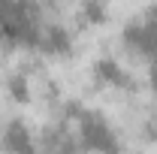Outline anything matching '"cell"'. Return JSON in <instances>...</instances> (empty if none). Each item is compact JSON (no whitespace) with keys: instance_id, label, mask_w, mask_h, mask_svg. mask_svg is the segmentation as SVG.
Segmentation results:
<instances>
[{"instance_id":"obj_1","label":"cell","mask_w":157,"mask_h":154,"mask_svg":"<svg viewBox=\"0 0 157 154\" xmlns=\"http://www.w3.org/2000/svg\"><path fill=\"white\" fill-rule=\"evenodd\" d=\"M73 124H76V142H78V148L94 151V154H124V145H121L118 133L112 130V124L100 115V112H94V109H82Z\"/></svg>"},{"instance_id":"obj_6","label":"cell","mask_w":157,"mask_h":154,"mask_svg":"<svg viewBox=\"0 0 157 154\" xmlns=\"http://www.w3.org/2000/svg\"><path fill=\"white\" fill-rule=\"evenodd\" d=\"M3 91H6V97H9L12 103H18V106H27V103L33 100L30 76H27V73H21V70L6 73V79H3Z\"/></svg>"},{"instance_id":"obj_3","label":"cell","mask_w":157,"mask_h":154,"mask_svg":"<svg viewBox=\"0 0 157 154\" xmlns=\"http://www.w3.org/2000/svg\"><path fill=\"white\" fill-rule=\"evenodd\" d=\"M0 145H3L6 154H36L39 139L33 136L30 124L24 118H9L3 133H0Z\"/></svg>"},{"instance_id":"obj_9","label":"cell","mask_w":157,"mask_h":154,"mask_svg":"<svg viewBox=\"0 0 157 154\" xmlns=\"http://www.w3.org/2000/svg\"><path fill=\"white\" fill-rule=\"evenodd\" d=\"M55 154H76V148H73V142H63V145H60Z\"/></svg>"},{"instance_id":"obj_5","label":"cell","mask_w":157,"mask_h":154,"mask_svg":"<svg viewBox=\"0 0 157 154\" xmlns=\"http://www.w3.org/2000/svg\"><path fill=\"white\" fill-rule=\"evenodd\" d=\"M109 18H112V9L106 3L88 0V3L76 6V15H73L70 24H76V27H103V24H109Z\"/></svg>"},{"instance_id":"obj_2","label":"cell","mask_w":157,"mask_h":154,"mask_svg":"<svg viewBox=\"0 0 157 154\" xmlns=\"http://www.w3.org/2000/svg\"><path fill=\"white\" fill-rule=\"evenodd\" d=\"M36 48L45 52V55H52V58H67V55H73V48H76V33H73L70 21L45 18L42 27H39V45Z\"/></svg>"},{"instance_id":"obj_7","label":"cell","mask_w":157,"mask_h":154,"mask_svg":"<svg viewBox=\"0 0 157 154\" xmlns=\"http://www.w3.org/2000/svg\"><path fill=\"white\" fill-rule=\"evenodd\" d=\"M148 85H151V91L157 94V60H148Z\"/></svg>"},{"instance_id":"obj_8","label":"cell","mask_w":157,"mask_h":154,"mask_svg":"<svg viewBox=\"0 0 157 154\" xmlns=\"http://www.w3.org/2000/svg\"><path fill=\"white\" fill-rule=\"evenodd\" d=\"M145 18H148V21H151V24L157 27V3H154V6H148V9H145Z\"/></svg>"},{"instance_id":"obj_4","label":"cell","mask_w":157,"mask_h":154,"mask_svg":"<svg viewBox=\"0 0 157 154\" xmlns=\"http://www.w3.org/2000/svg\"><path fill=\"white\" fill-rule=\"evenodd\" d=\"M91 70H94V79H97L100 85H106V88H130L133 85L130 73L124 70V64L115 55H100Z\"/></svg>"}]
</instances>
